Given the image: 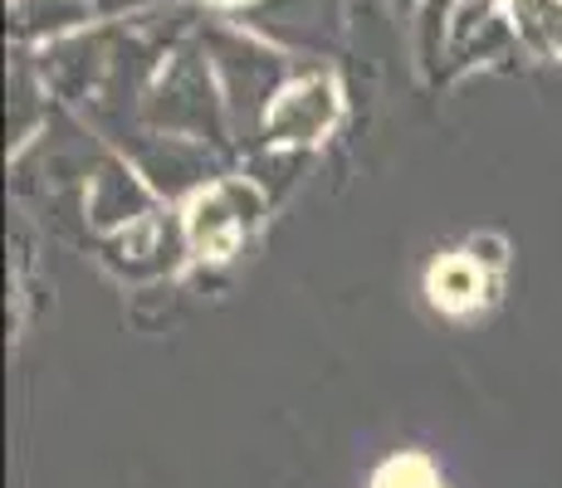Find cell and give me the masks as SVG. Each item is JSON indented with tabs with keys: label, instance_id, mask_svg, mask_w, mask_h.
Wrapping results in <instances>:
<instances>
[{
	"label": "cell",
	"instance_id": "obj_1",
	"mask_svg": "<svg viewBox=\"0 0 562 488\" xmlns=\"http://www.w3.org/2000/svg\"><path fill=\"white\" fill-rule=\"evenodd\" d=\"M265 211H269V195L255 186L250 177H221L211 181L205 191H196L187 201V245H191V259H205V264H221L231 259L235 249L245 245V235H255L265 225Z\"/></svg>",
	"mask_w": 562,
	"mask_h": 488
},
{
	"label": "cell",
	"instance_id": "obj_2",
	"mask_svg": "<svg viewBox=\"0 0 562 488\" xmlns=\"http://www.w3.org/2000/svg\"><path fill=\"white\" fill-rule=\"evenodd\" d=\"M191 245H187V225L167 220V215H147V220L113 230L103 240V259L108 269L127 279H167L187 264Z\"/></svg>",
	"mask_w": 562,
	"mask_h": 488
},
{
	"label": "cell",
	"instance_id": "obj_3",
	"mask_svg": "<svg viewBox=\"0 0 562 488\" xmlns=\"http://www.w3.org/2000/svg\"><path fill=\"white\" fill-rule=\"evenodd\" d=\"M338 123V93L328 79H304L279 93L265 113V137L274 147H308Z\"/></svg>",
	"mask_w": 562,
	"mask_h": 488
},
{
	"label": "cell",
	"instance_id": "obj_4",
	"mask_svg": "<svg viewBox=\"0 0 562 488\" xmlns=\"http://www.w3.org/2000/svg\"><path fill=\"white\" fill-rule=\"evenodd\" d=\"M157 191L143 181V171H127L117 167V161H108L99 167V177L89 181V225H99V230H127V225L147 220L153 211Z\"/></svg>",
	"mask_w": 562,
	"mask_h": 488
},
{
	"label": "cell",
	"instance_id": "obj_5",
	"mask_svg": "<svg viewBox=\"0 0 562 488\" xmlns=\"http://www.w3.org/2000/svg\"><path fill=\"white\" fill-rule=\"evenodd\" d=\"M426 293H430V303H436L440 313L464 318V313H480L484 303L494 298V279L460 249V254H446V259H436V264H430Z\"/></svg>",
	"mask_w": 562,
	"mask_h": 488
},
{
	"label": "cell",
	"instance_id": "obj_6",
	"mask_svg": "<svg viewBox=\"0 0 562 488\" xmlns=\"http://www.w3.org/2000/svg\"><path fill=\"white\" fill-rule=\"evenodd\" d=\"M372 488H446V484H440V474L430 469V459L402 454V459H392L382 474H376Z\"/></svg>",
	"mask_w": 562,
	"mask_h": 488
},
{
	"label": "cell",
	"instance_id": "obj_7",
	"mask_svg": "<svg viewBox=\"0 0 562 488\" xmlns=\"http://www.w3.org/2000/svg\"><path fill=\"white\" fill-rule=\"evenodd\" d=\"M299 167H304V157H299V151H294V157H259L250 167V181L269 195V201H279V195L294 186V171Z\"/></svg>",
	"mask_w": 562,
	"mask_h": 488
},
{
	"label": "cell",
	"instance_id": "obj_8",
	"mask_svg": "<svg viewBox=\"0 0 562 488\" xmlns=\"http://www.w3.org/2000/svg\"><path fill=\"white\" fill-rule=\"evenodd\" d=\"M464 254H470L474 264H480L484 274L494 279L504 264H509V240H504V235H490V230H484V235H470V240H464Z\"/></svg>",
	"mask_w": 562,
	"mask_h": 488
},
{
	"label": "cell",
	"instance_id": "obj_9",
	"mask_svg": "<svg viewBox=\"0 0 562 488\" xmlns=\"http://www.w3.org/2000/svg\"><path fill=\"white\" fill-rule=\"evenodd\" d=\"M524 10H528V25L538 35L558 39V49H562V5H553V0H524Z\"/></svg>",
	"mask_w": 562,
	"mask_h": 488
}]
</instances>
